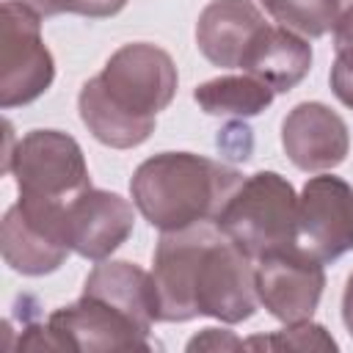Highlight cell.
I'll return each mask as SVG.
<instances>
[{
  "label": "cell",
  "mask_w": 353,
  "mask_h": 353,
  "mask_svg": "<svg viewBox=\"0 0 353 353\" xmlns=\"http://www.w3.org/2000/svg\"><path fill=\"white\" fill-rule=\"evenodd\" d=\"M157 323L215 317L243 323L259 306L256 262L243 254L215 221L163 232L152 259Z\"/></svg>",
  "instance_id": "1"
},
{
  "label": "cell",
  "mask_w": 353,
  "mask_h": 353,
  "mask_svg": "<svg viewBox=\"0 0 353 353\" xmlns=\"http://www.w3.org/2000/svg\"><path fill=\"white\" fill-rule=\"evenodd\" d=\"M174 58L149 41L121 44L99 74L83 83L77 97L80 121L110 149L141 146L176 94Z\"/></svg>",
  "instance_id": "2"
},
{
  "label": "cell",
  "mask_w": 353,
  "mask_h": 353,
  "mask_svg": "<svg viewBox=\"0 0 353 353\" xmlns=\"http://www.w3.org/2000/svg\"><path fill=\"white\" fill-rule=\"evenodd\" d=\"M240 182L243 174L237 168L212 157L193 152H160L135 168L130 196L135 210L154 229L176 232L215 221Z\"/></svg>",
  "instance_id": "3"
},
{
  "label": "cell",
  "mask_w": 353,
  "mask_h": 353,
  "mask_svg": "<svg viewBox=\"0 0 353 353\" xmlns=\"http://www.w3.org/2000/svg\"><path fill=\"white\" fill-rule=\"evenodd\" d=\"M215 226L254 262L298 245V193L276 171H256L240 182L215 218Z\"/></svg>",
  "instance_id": "4"
},
{
  "label": "cell",
  "mask_w": 353,
  "mask_h": 353,
  "mask_svg": "<svg viewBox=\"0 0 353 353\" xmlns=\"http://www.w3.org/2000/svg\"><path fill=\"white\" fill-rule=\"evenodd\" d=\"M11 124H6L3 171L14 176L22 199L69 204L91 188L88 165L80 143L61 130H30L11 146Z\"/></svg>",
  "instance_id": "5"
},
{
  "label": "cell",
  "mask_w": 353,
  "mask_h": 353,
  "mask_svg": "<svg viewBox=\"0 0 353 353\" xmlns=\"http://www.w3.org/2000/svg\"><path fill=\"white\" fill-rule=\"evenodd\" d=\"M55 77V61L41 39V17L25 3L0 6V108L39 99Z\"/></svg>",
  "instance_id": "6"
},
{
  "label": "cell",
  "mask_w": 353,
  "mask_h": 353,
  "mask_svg": "<svg viewBox=\"0 0 353 353\" xmlns=\"http://www.w3.org/2000/svg\"><path fill=\"white\" fill-rule=\"evenodd\" d=\"M0 251L11 270L47 276L72 254L66 240V204L17 199L0 223Z\"/></svg>",
  "instance_id": "7"
},
{
  "label": "cell",
  "mask_w": 353,
  "mask_h": 353,
  "mask_svg": "<svg viewBox=\"0 0 353 353\" xmlns=\"http://www.w3.org/2000/svg\"><path fill=\"white\" fill-rule=\"evenodd\" d=\"M50 331L58 336L61 350L69 353H130L152 350L149 334L130 314L113 303L83 292L74 303L55 309L47 317Z\"/></svg>",
  "instance_id": "8"
},
{
  "label": "cell",
  "mask_w": 353,
  "mask_h": 353,
  "mask_svg": "<svg viewBox=\"0 0 353 353\" xmlns=\"http://www.w3.org/2000/svg\"><path fill=\"white\" fill-rule=\"evenodd\" d=\"M295 243L323 265L353 251V188L342 176L317 174L303 185Z\"/></svg>",
  "instance_id": "9"
},
{
  "label": "cell",
  "mask_w": 353,
  "mask_h": 353,
  "mask_svg": "<svg viewBox=\"0 0 353 353\" xmlns=\"http://www.w3.org/2000/svg\"><path fill=\"white\" fill-rule=\"evenodd\" d=\"M323 262L306 254L301 245H290L256 259L259 303L281 323L309 320L323 298Z\"/></svg>",
  "instance_id": "10"
},
{
  "label": "cell",
  "mask_w": 353,
  "mask_h": 353,
  "mask_svg": "<svg viewBox=\"0 0 353 353\" xmlns=\"http://www.w3.org/2000/svg\"><path fill=\"white\" fill-rule=\"evenodd\" d=\"M281 146L295 168L323 174L345 163L350 135L345 119L328 105L298 102L281 121Z\"/></svg>",
  "instance_id": "11"
},
{
  "label": "cell",
  "mask_w": 353,
  "mask_h": 353,
  "mask_svg": "<svg viewBox=\"0 0 353 353\" xmlns=\"http://www.w3.org/2000/svg\"><path fill=\"white\" fill-rule=\"evenodd\" d=\"M132 226V204L113 190L85 188L66 204V240L83 259H108L121 243H127Z\"/></svg>",
  "instance_id": "12"
},
{
  "label": "cell",
  "mask_w": 353,
  "mask_h": 353,
  "mask_svg": "<svg viewBox=\"0 0 353 353\" xmlns=\"http://www.w3.org/2000/svg\"><path fill=\"white\" fill-rule=\"evenodd\" d=\"M265 25L262 11L251 0H210L196 22V47L212 66L240 69Z\"/></svg>",
  "instance_id": "13"
},
{
  "label": "cell",
  "mask_w": 353,
  "mask_h": 353,
  "mask_svg": "<svg viewBox=\"0 0 353 353\" xmlns=\"http://www.w3.org/2000/svg\"><path fill=\"white\" fill-rule=\"evenodd\" d=\"M240 69L268 83L276 94H287L309 74L312 47L295 30L268 22L248 47Z\"/></svg>",
  "instance_id": "14"
},
{
  "label": "cell",
  "mask_w": 353,
  "mask_h": 353,
  "mask_svg": "<svg viewBox=\"0 0 353 353\" xmlns=\"http://www.w3.org/2000/svg\"><path fill=\"white\" fill-rule=\"evenodd\" d=\"M83 292L113 303L146 331H152V323H157V298H154L152 273H146L143 268L127 259H102L99 265H94V270L85 276Z\"/></svg>",
  "instance_id": "15"
},
{
  "label": "cell",
  "mask_w": 353,
  "mask_h": 353,
  "mask_svg": "<svg viewBox=\"0 0 353 353\" xmlns=\"http://www.w3.org/2000/svg\"><path fill=\"white\" fill-rule=\"evenodd\" d=\"M276 91L262 83L259 77L243 74H223L196 85L193 99L210 116H229V119H251L270 108Z\"/></svg>",
  "instance_id": "16"
},
{
  "label": "cell",
  "mask_w": 353,
  "mask_h": 353,
  "mask_svg": "<svg viewBox=\"0 0 353 353\" xmlns=\"http://www.w3.org/2000/svg\"><path fill=\"white\" fill-rule=\"evenodd\" d=\"M265 11L287 30L303 39H320L334 30L339 0H259Z\"/></svg>",
  "instance_id": "17"
},
{
  "label": "cell",
  "mask_w": 353,
  "mask_h": 353,
  "mask_svg": "<svg viewBox=\"0 0 353 353\" xmlns=\"http://www.w3.org/2000/svg\"><path fill=\"white\" fill-rule=\"evenodd\" d=\"M245 350H336L334 336L309 320H298V323H284L281 331L270 334V336H251L243 342Z\"/></svg>",
  "instance_id": "18"
},
{
  "label": "cell",
  "mask_w": 353,
  "mask_h": 353,
  "mask_svg": "<svg viewBox=\"0 0 353 353\" xmlns=\"http://www.w3.org/2000/svg\"><path fill=\"white\" fill-rule=\"evenodd\" d=\"M17 3H25L39 17L80 14V17H91V19L113 17L127 6V0H17Z\"/></svg>",
  "instance_id": "19"
},
{
  "label": "cell",
  "mask_w": 353,
  "mask_h": 353,
  "mask_svg": "<svg viewBox=\"0 0 353 353\" xmlns=\"http://www.w3.org/2000/svg\"><path fill=\"white\" fill-rule=\"evenodd\" d=\"M331 91L353 110V52H336L331 66Z\"/></svg>",
  "instance_id": "20"
},
{
  "label": "cell",
  "mask_w": 353,
  "mask_h": 353,
  "mask_svg": "<svg viewBox=\"0 0 353 353\" xmlns=\"http://www.w3.org/2000/svg\"><path fill=\"white\" fill-rule=\"evenodd\" d=\"M188 350H243V339L223 328H204L188 342Z\"/></svg>",
  "instance_id": "21"
},
{
  "label": "cell",
  "mask_w": 353,
  "mask_h": 353,
  "mask_svg": "<svg viewBox=\"0 0 353 353\" xmlns=\"http://www.w3.org/2000/svg\"><path fill=\"white\" fill-rule=\"evenodd\" d=\"M334 50L353 52V0H339V14L334 22Z\"/></svg>",
  "instance_id": "22"
},
{
  "label": "cell",
  "mask_w": 353,
  "mask_h": 353,
  "mask_svg": "<svg viewBox=\"0 0 353 353\" xmlns=\"http://www.w3.org/2000/svg\"><path fill=\"white\" fill-rule=\"evenodd\" d=\"M342 320H345L347 334L353 336V273L347 276V281H345V292H342Z\"/></svg>",
  "instance_id": "23"
}]
</instances>
